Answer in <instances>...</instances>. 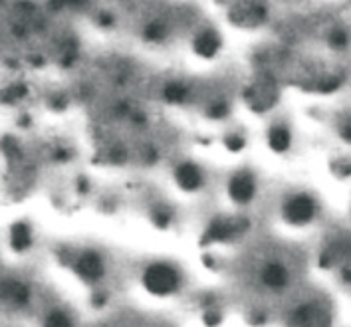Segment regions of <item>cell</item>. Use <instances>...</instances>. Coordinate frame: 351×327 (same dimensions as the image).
<instances>
[{"label": "cell", "mask_w": 351, "mask_h": 327, "mask_svg": "<svg viewBox=\"0 0 351 327\" xmlns=\"http://www.w3.org/2000/svg\"><path fill=\"white\" fill-rule=\"evenodd\" d=\"M141 288L155 298H173L185 288V272L169 260H151L139 272Z\"/></svg>", "instance_id": "6da1fadb"}, {"label": "cell", "mask_w": 351, "mask_h": 327, "mask_svg": "<svg viewBox=\"0 0 351 327\" xmlns=\"http://www.w3.org/2000/svg\"><path fill=\"white\" fill-rule=\"evenodd\" d=\"M319 202L312 193L304 189L288 191L278 204L280 218L290 226H308L319 217Z\"/></svg>", "instance_id": "7a4b0ae2"}, {"label": "cell", "mask_w": 351, "mask_h": 327, "mask_svg": "<svg viewBox=\"0 0 351 327\" xmlns=\"http://www.w3.org/2000/svg\"><path fill=\"white\" fill-rule=\"evenodd\" d=\"M332 313L324 300H300L286 313V327H330Z\"/></svg>", "instance_id": "3957f363"}, {"label": "cell", "mask_w": 351, "mask_h": 327, "mask_svg": "<svg viewBox=\"0 0 351 327\" xmlns=\"http://www.w3.org/2000/svg\"><path fill=\"white\" fill-rule=\"evenodd\" d=\"M258 284L270 293H282L292 284V268L282 258H268L258 266Z\"/></svg>", "instance_id": "277c9868"}, {"label": "cell", "mask_w": 351, "mask_h": 327, "mask_svg": "<svg viewBox=\"0 0 351 327\" xmlns=\"http://www.w3.org/2000/svg\"><path fill=\"white\" fill-rule=\"evenodd\" d=\"M226 193L232 204H237L239 208H246L250 206L256 195H258V179L250 169H241L234 171L228 182H226Z\"/></svg>", "instance_id": "5b68a950"}, {"label": "cell", "mask_w": 351, "mask_h": 327, "mask_svg": "<svg viewBox=\"0 0 351 327\" xmlns=\"http://www.w3.org/2000/svg\"><path fill=\"white\" fill-rule=\"evenodd\" d=\"M72 266H74L75 276L82 282L90 284V286H97L106 278V274H108V260H106V256H104V252L93 250V248H86V250L77 252L74 256V264Z\"/></svg>", "instance_id": "8992f818"}, {"label": "cell", "mask_w": 351, "mask_h": 327, "mask_svg": "<svg viewBox=\"0 0 351 327\" xmlns=\"http://www.w3.org/2000/svg\"><path fill=\"white\" fill-rule=\"evenodd\" d=\"M246 220L239 217H217L208 222V228L204 232L206 242H228L237 240L246 232Z\"/></svg>", "instance_id": "52a82bcc"}, {"label": "cell", "mask_w": 351, "mask_h": 327, "mask_svg": "<svg viewBox=\"0 0 351 327\" xmlns=\"http://www.w3.org/2000/svg\"><path fill=\"white\" fill-rule=\"evenodd\" d=\"M32 300L30 286L20 278H4L0 282V304L8 309L26 308Z\"/></svg>", "instance_id": "ba28073f"}, {"label": "cell", "mask_w": 351, "mask_h": 327, "mask_svg": "<svg viewBox=\"0 0 351 327\" xmlns=\"http://www.w3.org/2000/svg\"><path fill=\"white\" fill-rule=\"evenodd\" d=\"M173 179L177 186L185 193H201L206 186V173L203 167L186 159L173 169Z\"/></svg>", "instance_id": "9c48e42d"}, {"label": "cell", "mask_w": 351, "mask_h": 327, "mask_svg": "<svg viewBox=\"0 0 351 327\" xmlns=\"http://www.w3.org/2000/svg\"><path fill=\"white\" fill-rule=\"evenodd\" d=\"M292 141H294V133H292V129H290L288 123L276 121V123H272V125L268 128L266 143H268V147H270L274 153H278V155L286 153V151L292 147Z\"/></svg>", "instance_id": "30bf717a"}, {"label": "cell", "mask_w": 351, "mask_h": 327, "mask_svg": "<svg viewBox=\"0 0 351 327\" xmlns=\"http://www.w3.org/2000/svg\"><path fill=\"white\" fill-rule=\"evenodd\" d=\"M8 242H10V248L19 254H24L32 248L34 244V230L28 222L20 220L14 222L10 226V234H8Z\"/></svg>", "instance_id": "8fae6325"}, {"label": "cell", "mask_w": 351, "mask_h": 327, "mask_svg": "<svg viewBox=\"0 0 351 327\" xmlns=\"http://www.w3.org/2000/svg\"><path fill=\"white\" fill-rule=\"evenodd\" d=\"M193 46H195V52L201 58H213V56L219 54V50H221V36L215 30L204 28L197 34Z\"/></svg>", "instance_id": "7c38bea8"}, {"label": "cell", "mask_w": 351, "mask_h": 327, "mask_svg": "<svg viewBox=\"0 0 351 327\" xmlns=\"http://www.w3.org/2000/svg\"><path fill=\"white\" fill-rule=\"evenodd\" d=\"M42 327H75V324L70 311H66V309L62 308H54L46 313V317L42 322Z\"/></svg>", "instance_id": "4fadbf2b"}]
</instances>
